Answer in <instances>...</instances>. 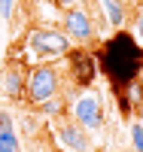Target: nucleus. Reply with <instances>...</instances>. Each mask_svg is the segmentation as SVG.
<instances>
[{"mask_svg":"<svg viewBox=\"0 0 143 152\" xmlns=\"http://www.w3.org/2000/svg\"><path fill=\"white\" fill-rule=\"evenodd\" d=\"M67 64H70V79L76 82V88H92L98 73H100V64H98V52L85 46H73L67 52Z\"/></svg>","mask_w":143,"mask_h":152,"instance_id":"obj_5","label":"nucleus"},{"mask_svg":"<svg viewBox=\"0 0 143 152\" xmlns=\"http://www.w3.org/2000/svg\"><path fill=\"white\" fill-rule=\"evenodd\" d=\"M131 146H134V152H143V125L140 122L131 125Z\"/></svg>","mask_w":143,"mask_h":152,"instance_id":"obj_12","label":"nucleus"},{"mask_svg":"<svg viewBox=\"0 0 143 152\" xmlns=\"http://www.w3.org/2000/svg\"><path fill=\"white\" fill-rule=\"evenodd\" d=\"M40 110H43V116H49V119H61L64 113H67V104H64L61 97H52V100H46V104H40Z\"/></svg>","mask_w":143,"mask_h":152,"instance_id":"obj_11","label":"nucleus"},{"mask_svg":"<svg viewBox=\"0 0 143 152\" xmlns=\"http://www.w3.org/2000/svg\"><path fill=\"white\" fill-rule=\"evenodd\" d=\"M61 31L70 37V43H79V46L95 40V21L82 6H70L61 12Z\"/></svg>","mask_w":143,"mask_h":152,"instance_id":"obj_6","label":"nucleus"},{"mask_svg":"<svg viewBox=\"0 0 143 152\" xmlns=\"http://www.w3.org/2000/svg\"><path fill=\"white\" fill-rule=\"evenodd\" d=\"M24 49H28V55H34L31 61L49 64V61H55V58H67V52L73 46H70V37L61 28H34L28 34Z\"/></svg>","mask_w":143,"mask_h":152,"instance_id":"obj_2","label":"nucleus"},{"mask_svg":"<svg viewBox=\"0 0 143 152\" xmlns=\"http://www.w3.org/2000/svg\"><path fill=\"white\" fill-rule=\"evenodd\" d=\"M98 64H100V73L110 79L113 91H125L131 82H137L143 70V46L134 40V34L116 31L113 37L100 43Z\"/></svg>","mask_w":143,"mask_h":152,"instance_id":"obj_1","label":"nucleus"},{"mask_svg":"<svg viewBox=\"0 0 143 152\" xmlns=\"http://www.w3.org/2000/svg\"><path fill=\"white\" fill-rule=\"evenodd\" d=\"M3 128H12V116H9L3 107H0V131H3Z\"/></svg>","mask_w":143,"mask_h":152,"instance_id":"obj_15","label":"nucleus"},{"mask_svg":"<svg viewBox=\"0 0 143 152\" xmlns=\"http://www.w3.org/2000/svg\"><path fill=\"white\" fill-rule=\"evenodd\" d=\"M0 91H3L6 100H24V94H28V70H24V64L12 61L0 73Z\"/></svg>","mask_w":143,"mask_h":152,"instance_id":"obj_7","label":"nucleus"},{"mask_svg":"<svg viewBox=\"0 0 143 152\" xmlns=\"http://www.w3.org/2000/svg\"><path fill=\"white\" fill-rule=\"evenodd\" d=\"M134 40L143 46V9L137 12V28H134Z\"/></svg>","mask_w":143,"mask_h":152,"instance_id":"obj_14","label":"nucleus"},{"mask_svg":"<svg viewBox=\"0 0 143 152\" xmlns=\"http://www.w3.org/2000/svg\"><path fill=\"white\" fill-rule=\"evenodd\" d=\"M98 3H100V9H103L107 24L116 28V31H122L125 21H128V3H125V0H98Z\"/></svg>","mask_w":143,"mask_h":152,"instance_id":"obj_9","label":"nucleus"},{"mask_svg":"<svg viewBox=\"0 0 143 152\" xmlns=\"http://www.w3.org/2000/svg\"><path fill=\"white\" fill-rule=\"evenodd\" d=\"M61 91V73L55 70V64H34L28 70V94L24 100L28 104H46V100L58 97Z\"/></svg>","mask_w":143,"mask_h":152,"instance_id":"obj_3","label":"nucleus"},{"mask_svg":"<svg viewBox=\"0 0 143 152\" xmlns=\"http://www.w3.org/2000/svg\"><path fill=\"white\" fill-rule=\"evenodd\" d=\"M12 12H15V0H0V18L9 21V18H12Z\"/></svg>","mask_w":143,"mask_h":152,"instance_id":"obj_13","label":"nucleus"},{"mask_svg":"<svg viewBox=\"0 0 143 152\" xmlns=\"http://www.w3.org/2000/svg\"><path fill=\"white\" fill-rule=\"evenodd\" d=\"M137 82H143V70H140V76H137Z\"/></svg>","mask_w":143,"mask_h":152,"instance_id":"obj_18","label":"nucleus"},{"mask_svg":"<svg viewBox=\"0 0 143 152\" xmlns=\"http://www.w3.org/2000/svg\"><path fill=\"white\" fill-rule=\"evenodd\" d=\"M137 116H140V119H137V122H140V125H143V107H140V113H137Z\"/></svg>","mask_w":143,"mask_h":152,"instance_id":"obj_17","label":"nucleus"},{"mask_svg":"<svg viewBox=\"0 0 143 152\" xmlns=\"http://www.w3.org/2000/svg\"><path fill=\"white\" fill-rule=\"evenodd\" d=\"M82 3H92V0H82Z\"/></svg>","mask_w":143,"mask_h":152,"instance_id":"obj_19","label":"nucleus"},{"mask_svg":"<svg viewBox=\"0 0 143 152\" xmlns=\"http://www.w3.org/2000/svg\"><path fill=\"white\" fill-rule=\"evenodd\" d=\"M55 137H58V143L67 152H92V137L76 122H61L55 128Z\"/></svg>","mask_w":143,"mask_h":152,"instance_id":"obj_8","label":"nucleus"},{"mask_svg":"<svg viewBox=\"0 0 143 152\" xmlns=\"http://www.w3.org/2000/svg\"><path fill=\"white\" fill-rule=\"evenodd\" d=\"M18 149H21V140L15 128H3L0 131V152H18Z\"/></svg>","mask_w":143,"mask_h":152,"instance_id":"obj_10","label":"nucleus"},{"mask_svg":"<svg viewBox=\"0 0 143 152\" xmlns=\"http://www.w3.org/2000/svg\"><path fill=\"white\" fill-rule=\"evenodd\" d=\"M70 113H73V122L82 125L85 131H100L103 128V100L95 88H79L70 97Z\"/></svg>","mask_w":143,"mask_h":152,"instance_id":"obj_4","label":"nucleus"},{"mask_svg":"<svg viewBox=\"0 0 143 152\" xmlns=\"http://www.w3.org/2000/svg\"><path fill=\"white\" fill-rule=\"evenodd\" d=\"M55 6H64V9H70V6H79V0H52Z\"/></svg>","mask_w":143,"mask_h":152,"instance_id":"obj_16","label":"nucleus"}]
</instances>
